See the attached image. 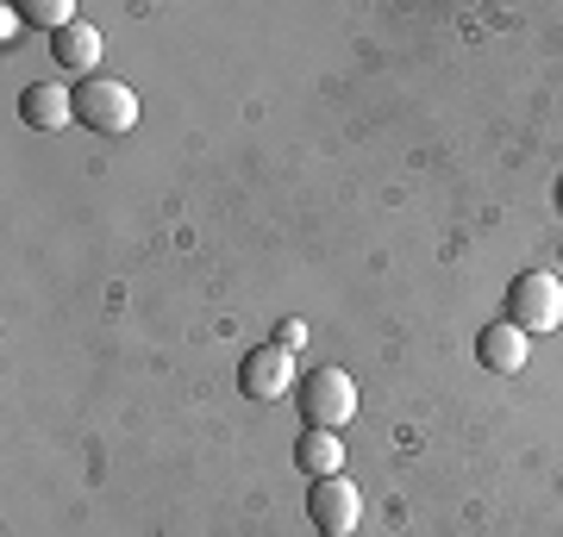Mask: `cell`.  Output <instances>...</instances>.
Returning a JSON list of instances; mask_svg holds the SVG:
<instances>
[{
    "label": "cell",
    "mask_w": 563,
    "mask_h": 537,
    "mask_svg": "<svg viewBox=\"0 0 563 537\" xmlns=\"http://www.w3.org/2000/svg\"><path fill=\"white\" fill-rule=\"evenodd\" d=\"M76 125H88L95 138H125L139 125V94L125 81H107V76H88L76 88Z\"/></svg>",
    "instance_id": "cell-1"
},
{
    "label": "cell",
    "mask_w": 563,
    "mask_h": 537,
    "mask_svg": "<svg viewBox=\"0 0 563 537\" xmlns=\"http://www.w3.org/2000/svg\"><path fill=\"white\" fill-rule=\"evenodd\" d=\"M295 400H301L307 432H339V425H351V413H357V388H351L344 369H313V376H301Z\"/></svg>",
    "instance_id": "cell-2"
},
{
    "label": "cell",
    "mask_w": 563,
    "mask_h": 537,
    "mask_svg": "<svg viewBox=\"0 0 563 537\" xmlns=\"http://www.w3.org/2000/svg\"><path fill=\"white\" fill-rule=\"evenodd\" d=\"M507 325H520L526 338H539V332H558L563 325V281L532 269L507 288Z\"/></svg>",
    "instance_id": "cell-3"
},
{
    "label": "cell",
    "mask_w": 563,
    "mask_h": 537,
    "mask_svg": "<svg viewBox=\"0 0 563 537\" xmlns=\"http://www.w3.org/2000/svg\"><path fill=\"white\" fill-rule=\"evenodd\" d=\"M307 518H313V532L320 537H351L363 525V494L344 476L313 481V488H307Z\"/></svg>",
    "instance_id": "cell-4"
},
{
    "label": "cell",
    "mask_w": 563,
    "mask_h": 537,
    "mask_svg": "<svg viewBox=\"0 0 563 537\" xmlns=\"http://www.w3.org/2000/svg\"><path fill=\"white\" fill-rule=\"evenodd\" d=\"M239 388L251 400H276V394H288V388H301L295 357H288V350H276V344H257V350L244 357V369H239Z\"/></svg>",
    "instance_id": "cell-5"
},
{
    "label": "cell",
    "mask_w": 563,
    "mask_h": 537,
    "mask_svg": "<svg viewBox=\"0 0 563 537\" xmlns=\"http://www.w3.org/2000/svg\"><path fill=\"white\" fill-rule=\"evenodd\" d=\"M20 120L32 132H63L76 120V88H57V81H32L20 94Z\"/></svg>",
    "instance_id": "cell-6"
},
{
    "label": "cell",
    "mask_w": 563,
    "mask_h": 537,
    "mask_svg": "<svg viewBox=\"0 0 563 537\" xmlns=\"http://www.w3.org/2000/svg\"><path fill=\"white\" fill-rule=\"evenodd\" d=\"M526 357H532V338H526L520 325H488L483 338H476V362H483L488 376H520Z\"/></svg>",
    "instance_id": "cell-7"
},
{
    "label": "cell",
    "mask_w": 563,
    "mask_h": 537,
    "mask_svg": "<svg viewBox=\"0 0 563 537\" xmlns=\"http://www.w3.org/2000/svg\"><path fill=\"white\" fill-rule=\"evenodd\" d=\"M51 57H57V69L63 76H88L95 63H101V32L95 25H63L57 38H51Z\"/></svg>",
    "instance_id": "cell-8"
},
{
    "label": "cell",
    "mask_w": 563,
    "mask_h": 537,
    "mask_svg": "<svg viewBox=\"0 0 563 537\" xmlns=\"http://www.w3.org/2000/svg\"><path fill=\"white\" fill-rule=\"evenodd\" d=\"M295 469H301L307 481H332L344 469V444L332 438V432H307V438L295 444Z\"/></svg>",
    "instance_id": "cell-9"
},
{
    "label": "cell",
    "mask_w": 563,
    "mask_h": 537,
    "mask_svg": "<svg viewBox=\"0 0 563 537\" xmlns=\"http://www.w3.org/2000/svg\"><path fill=\"white\" fill-rule=\"evenodd\" d=\"M20 25H38V32H51V38H57L63 25H76V13H69V0H25Z\"/></svg>",
    "instance_id": "cell-10"
},
{
    "label": "cell",
    "mask_w": 563,
    "mask_h": 537,
    "mask_svg": "<svg viewBox=\"0 0 563 537\" xmlns=\"http://www.w3.org/2000/svg\"><path fill=\"white\" fill-rule=\"evenodd\" d=\"M301 344H307V325H301V318H282V325H276V350H288V357H295Z\"/></svg>",
    "instance_id": "cell-11"
}]
</instances>
